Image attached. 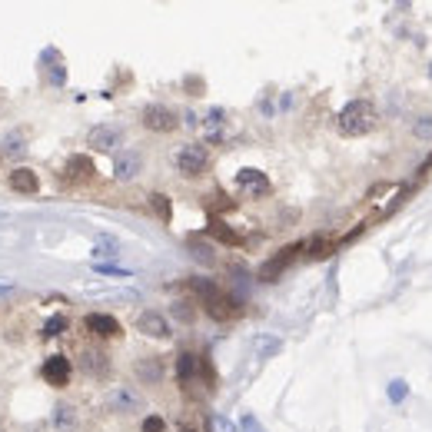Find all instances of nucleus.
Wrapping results in <instances>:
<instances>
[{
	"mask_svg": "<svg viewBox=\"0 0 432 432\" xmlns=\"http://www.w3.org/2000/svg\"><path fill=\"white\" fill-rule=\"evenodd\" d=\"M379 123V114H376V107L369 100H349L336 114V130H339V137H366L372 133Z\"/></svg>",
	"mask_w": 432,
	"mask_h": 432,
	"instance_id": "obj_1",
	"label": "nucleus"
},
{
	"mask_svg": "<svg viewBox=\"0 0 432 432\" xmlns=\"http://www.w3.org/2000/svg\"><path fill=\"white\" fill-rule=\"evenodd\" d=\"M173 166L190 180L203 177L206 166H210V147H203V143H183V147L173 153Z\"/></svg>",
	"mask_w": 432,
	"mask_h": 432,
	"instance_id": "obj_2",
	"label": "nucleus"
},
{
	"mask_svg": "<svg viewBox=\"0 0 432 432\" xmlns=\"http://www.w3.org/2000/svg\"><path fill=\"white\" fill-rule=\"evenodd\" d=\"M140 123L150 133H173L180 127V114L173 107H166V103H147L140 114Z\"/></svg>",
	"mask_w": 432,
	"mask_h": 432,
	"instance_id": "obj_3",
	"label": "nucleus"
},
{
	"mask_svg": "<svg viewBox=\"0 0 432 432\" xmlns=\"http://www.w3.org/2000/svg\"><path fill=\"white\" fill-rule=\"evenodd\" d=\"M107 406H110V412L130 416V412H140L143 409V396L133 386H114L110 396H107Z\"/></svg>",
	"mask_w": 432,
	"mask_h": 432,
	"instance_id": "obj_4",
	"label": "nucleus"
},
{
	"mask_svg": "<svg viewBox=\"0 0 432 432\" xmlns=\"http://www.w3.org/2000/svg\"><path fill=\"white\" fill-rule=\"evenodd\" d=\"M120 143H123V127H116V123H97L87 133V147H93V150H100V153L116 150Z\"/></svg>",
	"mask_w": 432,
	"mask_h": 432,
	"instance_id": "obj_5",
	"label": "nucleus"
},
{
	"mask_svg": "<svg viewBox=\"0 0 432 432\" xmlns=\"http://www.w3.org/2000/svg\"><path fill=\"white\" fill-rule=\"evenodd\" d=\"M203 309H206V316L216 319V323H229V319L240 313L236 299H233V296H227L223 290H216L213 296H206V299H203Z\"/></svg>",
	"mask_w": 432,
	"mask_h": 432,
	"instance_id": "obj_6",
	"label": "nucleus"
},
{
	"mask_svg": "<svg viewBox=\"0 0 432 432\" xmlns=\"http://www.w3.org/2000/svg\"><path fill=\"white\" fill-rule=\"evenodd\" d=\"M143 173V153L140 150H120L114 160V177L120 183H130Z\"/></svg>",
	"mask_w": 432,
	"mask_h": 432,
	"instance_id": "obj_7",
	"label": "nucleus"
},
{
	"mask_svg": "<svg viewBox=\"0 0 432 432\" xmlns=\"http://www.w3.org/2000/svg\"><path fill=\"white\" fill-rule=\"evenodd\" d=\"M76 366H80V372H83V376H90V379H100V376H107V372H110V356H107L103 349H97V346H90V349H83V353H80Z\"/></svg>",
	"mask_w": 432,
	"mask_h": 432,
	"instance_id": "obj_8",
	"label": "nucleus"
},
{
	"mask_svg": "<svg viewBox=\"0 0 432 432\" xmlns=\"http://www.w3.org/2000/svg\"><path fill=\"white\" fill-rule=\"evenodd\" d=\"M83 326H87V332L97 336V339H116V336L123 332L120 319L110 316V313H90V316L83 319Z\"/></svg>",
	"mask_w": 432,
	"mask_h": 432,
	"instance_id": "obj_9",
	"label": "nucleus"
},
{
	"mask_svg": "<svg viewBox=\"0 0 432 432\" xmlns=\"http://www.w3.org/2000/svg\"><path fill=\"white\" fill-rule=\"evenodd\" d=\"M203 137H206V143H223L229 137V116H227V110L223 107H213L210 114L203 116Z\"/></svg>",
	"mask_w": 432,
	"mask_h": 432,
	"instance_id": "obj_10",
	"label": "nucleus"
},
{
	"mask_svg": "<svg viewBox=\"0 0 432 432\" xmlns=\"http://www.w3.org/2000/svg\"><path fill=\"white\" fill-rule=\"evenodd\" d=\"M40 376L50 382V386L64 389L67 382H70V376H74V366H70V359L67 356H50L43 366H40Z\"/></svg>",
	"mask_w": 432,
	"mask_h": 432,
	"instance_id": "obj_11",
	"label": "nucleus"
},
{
	"mask_svg": "<svg viewBox=\"0 0 432 432\" xmlns=\"http://www.w3.org/2000/svg\"><path fill=\"white\" fill-rule=\"evenodd\" d=\"M137 330H140L143 336H150V339H170V323H166V316L163 313H153V309H147V313L137 316Z\"/></svg>",
	"mask_w": 432,
	"mask_h": 432,
	"instance_id": "obj_12",
	"label": "nucleus"
},
{
	"mask_svg": "<svg viewBox=\"0 0 432 432\" xmlns=\"http://www.w3.org/2000/svg\"><path fill=\"white\" fill-rule=\"evenodd\" d=\"M200 372L210 376V363H206V359L193 356V353H180V359H177V379L180 382H193Z\"/></svg>",
	"mask_w": 432,
	"mask_h": 432,
	"instance_id": "obj_13",
	"label": "nucleus"
},
{
	"mask_svg": "<svg viewBox=\"0 0 432 432\" xmlns=\"http://www.w3.org/2000/svg\"><path fill=\"white\" fill-rule=\"evenodd\" d=\"M236 187H240L246 196H266L269 180H266V173H259V170H240V173H236Z\"/></svg>",
	"mask_w": 432,
	"mask_h": 432,
	"instance_id": "obj_14",
	"label": "nucleus"
},
{
	"mask_svg": "<svg viewBox=\"0 0 432 432\" xmlns=\"http://www.w3.org/2000/svg\"><path fill=\"white\" fill-rule=\"evenodd\" d=\"M296 253H299V246H286V250H280V256H273V259H266V263L259 266V280H263V283H273L283 273V269L292 263V256H296Z\"/></svg>",
	"mask_w": 432,
	"mask_h": 432,
	"instance_id": "obj_15",
	"label": "nucleus"
},
{
	"mask_svg": "<svg viewBox=\"0 0 432 432\" xmlns=\"http://www.w3.org/2000/svg\"><path fill=\"white\" fill-rule=\"evenodd\" d=\"M7 183H11L13 193H24V196H30V193L40 190V180L34 170H27V166H20V170H11L7 173Z\"/></svg>",
	"mask_w": 432,
	"mask_h": 432,
	"instance_id": "obj_16",
	"label": "nucleus"
},
{
	"mask_svg": "<svg viewBox=\"0 0 432 432\" xmlns=\"http://www.w3.org/2000/svg\"><path fill=\"white\" fill-rule=\"evenodd\" d=\"M133 369H137V376H140V379L147 382V386H153V382H160V379H163V363H160L156 356H143Z\"/></svg>",
	"mask_w": 432,
	"mask_h": 432,
	"instance_id": "obj_17",
	"label": "nucleus"
},
{
	"mask_svg": "<svg viewBox=\"0 0 432 432\" xmlns=\"http://www.w3.org/2000/svg\"><path fill=\"white\" fill-rule=\"evenodd\" d=\"M67 173L76 180H90L93 173H97V166H93V160L90 156H83V153H76V156H70L67 160Z\"/></svg>",
	"mask_w": 432,
	"mask_h": 432,
	"instance_id": "obj_18",
	"label": "nucleus"
},
{
	"mask_svg": "<svg viewBox=\"0 0 432 432\" xmlns=\"http://www.w3.org/2000/svg\"><path fill=\"white\" fill-rule=\"evenodd\" d=\"M210 236H213V240H220V243H227V246H240V243H243L240 233H236V229H229L223 220H213V223H210Z\"/></svg>",
	"mask_w": 432,
	"mask_h": 432,
	"instance_id": "obj_19",
	"label": "nucleus"
},
{
	"mask_svg": "<svg viewBox=\"0 0 432 432\" xmlns=\"http://www.w3.org/2000/svg\"><path fill=\"white\" fill-rule=\"evenodd\" d=\"M24 153H27V147H24V137H20V133H11V137L0 140V156L17 160V156H24Z\"/></svg>",
	"mask_w": 432,
	"mask_h": 432,
	"instance_id": "obj_20",
	"label": "nucleus"
},
{
	"mask_svg": "<svg viewBox=\"0 0 432 432\" xmlns=\"http://www.w3.org/2000/svg\"><path fill=\"white\" fill-rule=\"evenodd\" d=\"M150 210L156 213L160 223H170V216H173V206H170V196H166V193H150Z\"/></svg>",
	"mask_w": 432,
	"mask_h": 432,
	"instance_id": "obj_21",
	"label": "nucleus"
},
{
	"mask_svg": "<svg viewBox=\"0 0 432 432\" xmlns=\"http://www.w3.org/2000/svg\"><path fill=\"white\" fill-rule=\"evenodd\" d=\"M332 240H326V236H316V240L306 243V253H309V259H330L332 256Z\"/></svg>",
	"mask_w": 432,
	"mask_h": 432,
	"instance_id": "obj_22",
	"label": "nucleus"
},
{
	"mask_svg": "<svg viewBox=\"0 0 432 432\" xmlns=\"http://www.w3.org/2000/svg\"><path fill=\"white\" fill-rule=\"evenodd\" d=\"M120 253V243L114 240V236H97V246H93V259H110V256Z\"/></svg>",
	"mask_w": 432,
	"mask_h": 432,
	"instance_id": "obj_23",
	"label": "nucleus"
},
{
	"mask_svg": "<svg viewBox=\"0 0 432 432\" xmlns=\"http://www.w3.org/2000/svg\"><path fill=\"white\" fill-rule=\"evenodd\" d=\"M280 349H283V343H280V339H273V336H259V339H256V356H259V359L276 356Z\"/></svg>",
	"mask_w": 432,
	"mask_h": 432,
	"instance_id": "obj_24",
	"label": "nucleus"
},
{
	"mask_svg": "<svg viewBox=\"0 0 432 432\" xmlns=\"http://www.w3.org/2000/svg\"><path fill=\"white\" fill-rule=\"evenodd\" d=\"M190 253H193V259H200V263H206V266H213V263H216L213 250H210L206 243H196V240H190Z\"/></svg>",
	"mask_w": 432,
	"mask_h": 432,
	"instance_id": "obj_25",
	"label": "nucleus"
},
{
	"mask_svg": "<svg viewBox=\"0 0 432 432\" xmlns=\"http://www.w3.org/2000/svg\"><path fill=\"white\" fill-rule=\"evenodd\" d=\"M53 422H57L60 429H74V426H76L74 406H57V416H53Z\"/></svg>",
	"mask_w": 432,
	"mask_h": 432,
	"instance_id": "obj_26",
	"label": "nucleus"
},
{
	"mask_svg": "<svg viewBox=\"0 0 432 432\" xmlns=\"http://www.w3.org/2000/svg\"><path fill=\"white\" fill-rule=\"evenodd\" d=\"M60 332H67V316L64 313H57V316H50L47 323H43V336H60Z\"/></svg>",
	"mask_w": 432,
	"mask_h": 432,
	"instance_id": "obj_27",
	"label": "nucleus"
},
{
	"mask_svg": "<svg viewBox=\"0 0 432 432\" xmlns=\"http://www.w3.org/2000/svg\"><path fill=\"white\" fill-rule=\"evenodd\" d=\"M190 286H193V292H196L200 299H206V296H213V292L220 290L213 280H190Z\"/></svg>",
	"mask_w": 432,
	"mask_h": 432,
	"instance_id": "obj_28",
	"label": "nucleus"
},
{
	"mask_svg": "<svg viewBox=\"0 0 432 432\" xmlns=\"http://www.w3.org/2000/svg\"><path fill=\"white\" fill-rule=\"evenodd\" d=\"M406 393H409V386L403 379L389 382V403H403V399H406Z\"/></svg>",
	"mask_w": 432,
	"mask_h": 432,
	"instance_id": "obj_29",
	"label": "nucleus"
},
{
	"mask_svg": "<svg viewBox=\"0 0 432 432\" xmlns=\"http://www.w3.org/2000/svg\"><path fill=\"white\" fill-rule=\"evenodd\" d=\"M412 133H416V137H422V140H429V137H432V116H419V120L412 123Z\"/></svg>",
	"mask_w": 432,
	"mask_h": 432,
	"instance_id": "obj_30",
	"label": "nucleus"
},
{
	"mask_svg": "<svg viewBox=\"0 0 432 432\" xmlns=\"http://www.w3.org/2000/svg\"><path fill=\"white\" fill-rule=\"evenodd\" d=\"M143 432H166V422L160 416H147L143 419Z\"/></svg>",
	"mask_w": 432,
	"mask_h": 432,
	"instance_id": "obj_31",
	"label": "nucleus"
},
{
	"mask_svg": "<svg viewBox=\"0 0 432 432\" xmlns=\"http://www.w3.org/2000/svg\"><path fill=\"white\" fill-rule=\"evenodd\" d=\"M97 273H100V276H130V269H120V266H100V263H97Z\"/></svg>",
	"mask_w": 432,
	"mask_h": 432,
	"instance_id": "obj_32",
	"label": "nucleus"
},
{
	"mask_svg": "<svg viewBox=\"0 0 432 432\" xmlns=\"http://www.w3.org/2000/svg\"><path fill=\"white\" fill-rule=\"evenodd\" d=\"M173 313H177V316L183 319V323H190V319H193V309H190V303H177V306H173Z\"/></svg>",
	"mask_w": 432,
	"mask_h": 432,
	"instance_id": "obj_33",
	"label": "nucleus"
},
{
	"mask_svg": "<svg viewBox=\"0 0 432 432\" xmlns=\"http://www.w3.org/2000/svg\"><path fill=\"white\" fill-rule=\"evenodd\" d=\"M243 432H266V429H263L253 416H243Z\"/></svg>",
	"mask_w": 432,
	"mask_h": 432,
	"instance_id": "obj_34",
	"label": "nucleus"
},
{
	"mask_svg": "<svg viewBox=\"0 0 432 432\" xmlns=\"http://www.w3.org/2000/svg\"><path fill=\"white\" fill-rule=\"evenodd\" d=\"M216 429L220 432H236V426H233L229 419H216Z\"/></svg>",
	"mask_w": 432,
	"mask_h": 432,
	"instance_id": "obj_35",
	"label": "nucleus"
},
{
	"mask_svg": "<svg viewBox=\"0 0 432 432\" xmlns=\"http://www.w3.org/2000/svg\"><path fill=\"white\" fill-rule=\"evenodd\" d=\"M419 173H432V153H429V156H426V160L419 163Z\"/></svg>",
	"mask_w": 432,
	"mask_h": 432,
	"instance_id": "obj_36",
	"label": "nucleus"
},
{
	"mask_svg": "<svg viewBox=\"0 0 432 432\" xmlns=\"http://www.w3.org/2000/svg\"><path fill=\"white\" fill-rule=\"evenodd\" d=\"M183 432H196V429H183Z\"/></svg>",
	"mask_w": 432,
	"mask_h": 432,
	"instance_id": "obj_37",
	"label": "nucleus"
}]
</instances>
